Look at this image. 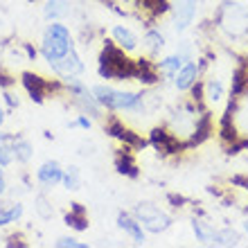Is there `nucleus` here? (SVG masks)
<instances>
[{
	"label": "nucleus",
	"mask_w": 248,
	"mask_h": 248,
	"mask_svg": "<svg viewBox=\"0 0 248 248\" xmlns=\"http://www.w3.org/2000/svg\"><path fill=\"white\" fill-rule=\"evenodd\" d=\"M93 95L97 97V102L104 106L106 111H120V113H144L147 111L144 93L120 91V88H113V86L97 84V86H93Z\"/></svg>",
	"instance_id": "obj_1"
},
{
	"label": "nucleus",
	"mask_w": 248,
	"mask_h": 248,
	"mask_svg": "<svg viewBox=\"0 0 248 248\" xmlns=\"http://www.w3.org/2000/svg\"><path fill=\"white\" fill-rule=\"evenodd\" d=\"M72 50H75V39L70 34V27L63 25L61 20H52L50 25H46L41 36V57L47 61V65L63 59Z\"/></svg>",
	"instance_id": "obj_2"
},
{
	"label": "nucleus",
	"mask_w": 248,
	"mask_h": 248,
	"mask_svg": "<svg viewBox=\"0 0 248 248\" xmlns=\"http://www.w3.org/2000/svg\"><path fill=\"white\" fill-rule=\"evenodd\" d=\"M217 25L230 39H242L248 34V7L242 2H223L217 14Z\"/></svg>",
	"instance_id": "obj_3"
},
{
	"label": "nucleus",
	"mask_w": 248,
	"mask_h": 248,
	"mask_svg": "<svg viewBox=\"0 0 248 248\" xmlns=\"http://www.w3.org/2000/svg\"><path fill=\"white\" fill-rule=\"evenodd\" d=\"M133 217L142 223V228L147 232H151V235H160V232L171 228V217L160 205H156V203H151V201L138 203L136 208H133Z\"/></svg>",
	"instance_id": "obj_4"
},
{
	"label": "nucleus",
	"mask_w": 248,
	"mask_h": 248,
	"mask_svg": "<svg viewBox=\"0 0 248 248\" xmlns=\"http://www.w3.org/2000/svg\"><path fill=\"white\" fill-rule=\"evenodd\" d=\"M171 30L176 34H185L199 14V0H170Z\"/></svg>",
	"instance_id": "obj_5"
},
{
	"label": "nucleus",
	"mask_w": 248,
	"mask_h": 248,
	"mask_svg": "<svg viewBox=\"0 0 248 248\" xmlns=\"http://www.w3.org/2000/svg\"><path fill=\"white\" fill-rule=\"evenodd\" d=\"M36 181L43 189H52L63 181V167L59 165V160H46L36 170Z\"/></svg>",
	"instance_id": "obj_6"
},
{
	"label": "nucleus",
	"mask_w": 248,
	"mask_h": 248,
	"mask_svg": "<svg viewBox=\"0 0 248 248\" xmlns=\"http://www.w3.org/2000/svg\"><path fill=\"white\" fill-rule=\"evenodd\" d=\"M199 72H201V63H196V61H192V59L185 61V63L181 65V70L176 72V77H174V86H176V91H181V93L189 91V88L196 84Z\"/></svg>",
	"instance_id": "obj_7"
},
{
	"label": "nucleus",
	"mask_w": 248,
	"mask_h": 248,
	"mask_svg": "<svg viewBox=\"0 0 248 248\" xmlns=\"http://www.w3.org/2000/svg\"><path fill=\"white\" fill-rule=\"evenodd\" d=\"M118 228L122 232H126L136 244H144V239H147V230L142 228V223L129 212H120L118 215Z\"/></svg>",
	"instance_id": "obj_8"
},
{
	"label": "nucleus",
	"mask_w": 248,
	"mask_h": 248,
	"mask_svg": "<svg viewBox=\"0 0 248 248\" xmlns=\"http://www.w3.org/2000/svg\"><path fill=\"white\" fill-rule=\"evenodd\" d=\"M111 36L124 52H133V50L138 47V43H140V41H138V34L126 25H113L111 27Z\"/></svg>",
	"instance_id": "obj_9"
},
{
	"label": "nucleus",
	"mask_w": 248,
	"mask_h": 248,
	"mask_svg": "<svg viewBox=\"0 0 248 248\" xmlns=\"http://www.w3.org/2000/svg\"><path fill=\"white\" fill-rule=\"evenodd\" d=\"M72 14V2L70 0H46L43 5V18L46 20H63Z\"/></svg>",
	"instance_id": "obj_10"
},
{
	"label": "nucleus",
	"mask_w": 248,
	"mask_h": 248,
	"mask_svg": "<svg viewBox=\"0 0 248 248\" xmlns=\"http://www.w3.org/2000/svg\"><path fill=\"white\" fill-rule=\"evenodd\" d=\"M65 226H70L72 230H88V215L81 203H70V212L65 215Z\"/></svg>",
	"instance_id": "obj_11"
},
{
	"label": "nucleus",
	"mask_w": 248,
	"mask_h": 248,
	"mask_svg": "<svg viewBox=\"0 0 248 248\" xmlns=\"http://www.w3.org/2000/svg\"><path fill=\"white\" fill-rule=\"evenodd\" d=\"M223 95H226V86H223L221 79L217 77H210L205 84H203V99L208 102V104L217 106L219 102L223 99Z\"/></svg>",
	"instance_id": "obj_12"
},
{
	"label": "nucleus",
	"mask_w": 248,
	"mask_h": 248,
	"mask_svg": "<svg viewBox=\"0 0 248 248\" xmlns=\"http://www.w3.org/2000/svg\"><path fill=\"white\" fill-rule=\"evenodd\" d=\"M185 57L183 54H178V52H174V54H170V57H165V59H160L156 63V68H158V72L163 75V77H167V79H174L176 77V72L181 70V65L185 63Z\"/></svg>",
	"instance_id": "obj_13"
},
{
	"label": "nucleus",
	"mask_w": 248,
	"mask_h": 248,
	"mask_svg": "<svg viewBox=\"0 0 248 248\" xmlns=\"http://www.w3.org/2000/svg\"><path fill=\"white\" fill-rule=\"evenodd\" d=\"M142 46H144V50L149 54H160L163 52V47L167 46V41H165V34L160 32V30H156V27H151V30H147L144 32V36H142Z\"/></svg>",
	"instance_id": "obj_14"
},
{
	"label": "nucleus",
	"mask_w": 248,
	"mask_h": 248,
	"mask_svg": "<svg viewBox=\"0 0 248 248\" xmlns=\"http://www.w3.org/2000/svg\"><path fill=\"white\" fill-rule=\"evenodd\" d=\"M12 151H14V160L20 165H27L34 158V144L30 140H25V138H16L12 144Z\"/></svg>",
	"instance_id": "obj_15"
},
{
	"label": "nucleus",
	"mask_w": 248,
	"mask_h": 248,
	"mask_svg": "<svg viewBox=\"0 0 248 248\" xmlns=\"http://www.w3.org/2000/svg\"><path fill=\"white\" fill-rule=\"evenodd\" d=\"M20 217H23V205L18 201H12V203L0 201V226H9V223L18 221Z\"/></svg>",
	"instance_id": "obj_16"
},
{
	"label": "nucleus",
	"mask_w": 248,
	"mask_h": 248,
	"mask_svg": "<svg viewBox=\"0 0 248 248\" xmlns=\"http://www.w3.org/2000/svg\"><path fill=\"white\" fill-rule=\"evenodd\" d=\"M115 167H118L120 174H129V176H138V167L131 158V147H124V149L118 151L115 156Z\"/></svg>",
	"instance_id": "obj_17"
},
{
	"label": "nucleus",
	"mask_w": 248,
	"mask_h": 248,
	"mask_svg": "<svg viewBox=\"0 0 248 248\" xmlns=\"http://www.w3.org/2000/svg\"><path fill=\"white\" fill-rule=\"evenodd\" d=\"M232 122H235V129L248 133V91L246 97H242L239 104H235V111H232Z\"/></svg>",
	"instance_id": "obj_18"
},
{
	"label": "nucleus",
	"mask_w": 248,
	"mask_h": 248,
	"mask_svg": "<svg viewBox=\"0 0 248 248\" xmlns=\"http://www.w3.org/2000/svg\"><path fill=\"white\" fill-rule=\"evenodd\" d=\"M192 232L201 244H210V239L215 235V226L203 221V219H192Z\"/></svg>",
	"instance_id": "obj_19"
},
{
	"label": "nucleus",
	"mask_w": 248,
	"mask_h": 248,
	"mask_svg": "<svg viewBox=\"0 0 248 248\" xmlns=\"http://www.w3.org/2000/svg\"><path fill=\"white\" fill-rule=\"evenodd\" d=\"M210 244H215V246H237V244H239V235L230 228L215 230V235H212Z\"/></svg>",
	"instance_id": "obj_20"
},
{
	"label": "nucleus",
	"mask_w": 248,
	"mask_h": 248,
	"mask_svg": "<svg viewBox=\"0 0 248 248\" xmlns=\"http://www.w3.org/2000/svg\"><path fill=\"white\" fill-rule=\"evenodd\" d=\"M65 189H79L81 187V171H79L77 165H70V167H65L63 170V181H61Z\"/></svg>",
	"instance_id": "obj_21"
},
{
	"label": "nucleus",
	"mask_w": 248,
	"mask_h": 248,
	"mask_svg": "<svg viewBox=\"0 0 248 248\" xmlns=\"http://www.w3.org/2000/svg\"><path fill=\"white\" fill-rule=\"evenodd\" d=\"M34 210H36V215H39L41 219H52L54 217V205L46 194H39L34 199Z\"/></svg>",
	"instance_id": "obj_22"
},
{
	"label": "nucleus",
	"mask_w": 248,
	"mask_h": 248,
	"mask_svg": "<svg viewBox=\"0 0 248 248\" xmlns=\"http://www.w3.org/2000/svg\"><path fill=\"white\" fill-rule=\"evenodd\" d=\"M12 144L14 142H0V167H9L14 163Z\"/></svg>",
	"instance_id": "obj_23"
},
{
	"label": "nucleus",
	"mask_w": 248,
	"mask_h": 248,
	"mask_svg": "<svg viewBox=\"0 0 248 248\" xmlns=\"http://www.w3.org/2000/svg\"><path fill=\"white\" fill-rule=\"evenodd\" d=\"M54 246L57 248H86V244L75 239V237H59V239L54 242Z\"/></svg>",
	"instance_id": "obj_24"
},
{
	"label": "nucleus",
	"mask_w": 248,
	"mask_h": 248,
	"mask_svg": "<svg viewBox=\"0 0 248 248\" xmlns=\"http://www.w3.org/2000/svg\"><path fill=\"white\" fill-rule=\"evenodd\" d=\"M68 126H70V129H77V126H79V129L88 131L93 126V120L88 118V115H84V113H79V115L72 120V122H68Z\"/></svg>",
	"instance_id": "obj_25"
},
{
	"label": "nucleus",
	"mask_w": 248,
	"mask_h": 248,
	"mask_svg": "<svg viewBox=\"0 0 248 248\" xmlns=\"http://www.w3.org/2000/svg\"><path fill=\"white\" fill-rule=\"evenodd\" d=\"M79 154H81V156H93V154H95V144H81V147H79Z\"/></svg>",
	"instance_id": "obj_26"
},
{
	"label": "nucleus",
	"mask_w": 248,
	"mask_h": 248,
	"mask_svg": "<svg viewBox=\"0 0 248 248\" xmlns=\"http://www.w3.org/2000/svg\"><path fill=\"white\" fill-rule=\"evenodd\" d=\"M2 170H5V167H0V196L7 192V178H5V171Z\"/></svg>",
	"instance_id": "obj_27"
},
{
	"label": "nucleus",
	"mask_w": 248,
	"mask_h": 248,
	"mask_svg": "<svg viewBox=\"0 0 248 248\" xmlns=\"http://www.w3.org/2000/svg\"><path fill=\"white\" fill-rule=\"evenodd\" d=\"M2 122H5V111L0 108V126H2Z\"/></svg>",
	"instance_id": "obj_28"
},
{
	"label": "nucleus",
	"mask_w": 248,
	"mask_h": 248,
	"mask_svg": "<svg viewBox=\"0 0 248 248\" xmlns=\"http://www.w3.org/2000/svg\"><path fill=\"white\" fill-rule=\"evenodd\" d=\"M244 230H246V235H248V219L244 221Z\"/></svg>",
	"instance_id": "obj_29"
},
{
	"label": "nucleus",
	"mask_w": 248,
	"mask_h": 248,
	"mask_svg": "<svg viewBox=\"0 0 248 248\" xmlns=\"http://www.w3.org/2000/svg\"><path fill=\"white\" fill-rule=\"evenodd\" d=\"M27 2H34V0H27Z\"/></svg>",
	"instance_id": "obj_30"
}]
</instances>
